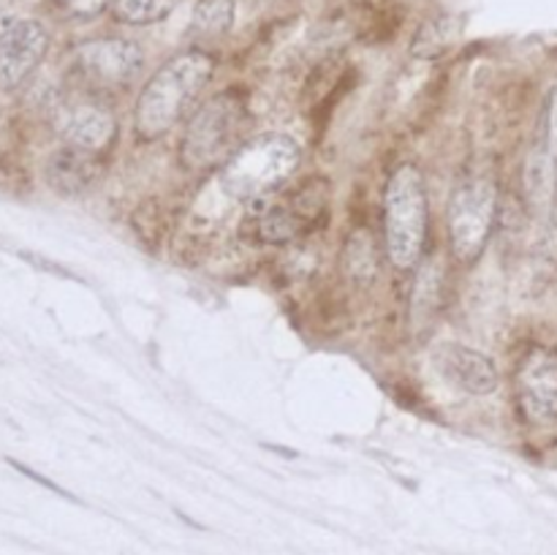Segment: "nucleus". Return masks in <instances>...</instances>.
<instances>
[{
	"label": "nucleus",
	"mask_w": 557,
	"mask_h": 555,
	"mask_svg": "<svg viewBox=\"0 0 557 555\" xmlns=\"http://www.w3.org/2000/svg\"><path fill=\"white\" fill-rule=\"evenodd\" d=\"M54 131L63 136L65 145L103 156L117 139V120L98 101L60 103L54 112Z\"/></svg>",
	"instance_id": "9b49d317"
},
{
	"label": "nucleus",
	"mask_w": 557,
	"mask_h": 555,
	"mask_svg": "<svg viewBox=\"0 0 557 555\" xmlns=\"http://www.w3.org/2000/svg\"><path fill=\"white\" fill-rule=\"evenodd\" d=\"M430 359L441 379L466 395L484 397L498 390V368L479 348L466 346L460 341H441L430 351Z\"/></svg>",
	"instance_id": "1a4fd4ad"
},
{
	"label": "nucleus",
	"mask_w": 557,
	"mask_h": 555,
	"mask_svg": "<svg viewBox=\"0 0 557 555\" xmlns=\"http://www.w3.org/2000/svg\"><path fill=\"white\" fill-rule=\"evenodd\" d=\"M58 11L69 20H96L107 9H112V0H54Z\"/></svg>",
	"instance_id": "f3484780"
},
{
	"label": "nucleus",
	"mask_w": 557,
	"mask_h": 555,
	"mask_svg": "<svg viewBox=\"0 0 557 555\" xmlns=\"http://www.w3.org/2000/svg\"><path fill=\"white\" fill-rule=\"evenodd\" d=\"M9 462H11V466H14V468H16V471H20V473H25V477H27V479H33V482H38V484H41V488L52 490V493L63 495V498H74V495H71V493H65V490H63V488H60V484H54V482H52V479L41 477V473H36V471H33V468L22 466V462H16V460H9Z\"/></svg>",
	"instance_id": "a211bd4d"
},
{
	"label": "nucleus",
	"mask_w": 557,
	"mask_h": 555,
	"mask_svg": "<svg viewBox=\"0 0 557 555\" xmlns=\"http://www.w3.org/2000/svg\"><path fill=\"white\" fill-rule=\"evenodd\" d=\"M384 243L397 270H413L428 243V188L413 163L392 172L384 188Z\"/></svg>",
	"instance_id": "7ed1b4c3"
},
{
	"label": "nucleus",
	"mask_w": 557,
	"mask_h": 555,
	"mask_svg": "<svg viewBox=\"0 0 557 555\" xmlns=\"http://www.w3.org/2000/svg\"><path fill=\"white\" fill-rule=\"evenodd\" d=\"M74 69L90 90L117 92L139 79L145 49L131 38H92L76 47Z\"/></svg>",
	"instance_id": "0eeeda50"
},
{
	"label": "nucleus",
	"mask_w": 557,
	"mask_h": 555,
	"mask_svg": "<svg viewBox=\"0 0 557 555\" xmlns=\"http://www.w3.org/2000/svg\"><path fill=\"white\" fill-rule=\"evenodd\" d=\"M302 150L288 134H259L245 139L221 169V185L234 199H261L297 169Z\"/></svg>",
	"instance_id": "20e7f679"
},
{
	"label": "nucleus",
	"mask_w": 557,
	"mask_h": 555,
	"mask_svg": "<svg viewBox=\"0 0 557 555\" xmlns=\"http://www.w3.org/2000/svg\"><path fill=\"white\" fill-rule=\"evenodd\" d=\"M346 261L351 267L354 278H373L375 275V250L370 232H357L348 239Z\"/></svg>",
	"instance_id": "dca6fc26"
},
{
	"label": "nucleus",
	"mask_w": 557,
	"mask_h": 555,
	"mask_svg": "<svg viewBox=\"0 0 557 555\" xmlns=\"http://www.w3.org/2000/svg\"><path fill=\"white\" fill-rule=\"evenodd\" d=\"M326 212H330V180L308 177L264 207L256 232L264 243L286 245L324 226Z\"/></svg>",
	"instance_id": "423d86ee"
},
{
	"label": "nucleus",
	"mask_w": 557,
	"mask_h": 555,
	"mask_svg": "<svg viewBox=\"0 0 557 555\" xmlns=\"http://www.w3.org/2000/svg\"><path fill=\"white\" fill-rule=\"evenodd\" d=\"M103 156L65 145L49 156L44 174L60 196H82L103 177Z\"/></svg>",
	"instance_id": "f8f14e48"
},
{
	"label": "nucleus",
	"mask_w": 557,
	"mask_h": 555,
	"mask_svg": "<svg viewBox=\"0 0 557 555\" xmlns=\"http://www.w3.org/2000/svg\"><path fill=\"white\" fill-rule=\"evenodd\" d=\"M49 49V33L36 20H5L0 25V90L22 85Z\"/></svg>",
	"instance_id": "9d476101"
},
{
	"label": "nucleus",
	"mask_w": 557,
	"mask_h": 555,
	"mask_svg": "<svg viewBox=\"0 0 557 555\" xmlns=\"http://www.w3.org/2000/svg\"><path fill=\"white\" fill-rule=\"evenodd\" d=\"M457 22L455 16H435L430 20L422 30L417 33V41H413L411 52L417 58H438L446 47L457 38Z\"/></svg>",
	"instance_id": "2eb2a0df"
},
{
	"label": "nucleus",
	"mask_w": 557,
	"mask_h": 555,
	"mask_svg": "<svg viewBox=\"0 0 557 555\" xmlns=\"http://www.w3.org/2000/svg\"><path fill=\"white\" fill-rule=\"evenodd\" d=\"M517 403L525 422L557 424V348L531 346L517 365Z\"/></svg>",
	"instance_id": "6e6552de"
},
{
	"label": "nucleus",
	"mask_w": 557,
	"mask_h": 555,
	"mask_svg": "<svg viewBox=\"0 0 557 555\" xmlns=\"http://www.w3.org/2000/svg\"><path fill=\"white\" fill-rule=\"evenodd\" d=\"M498 215V183L490 174H468L449 201L451 254L462 264H473L484 254Z\"/></svg>",
	"instance_id": "39448f33"
},
{
	"label": "nucleus",
	"mask_w": 557,
	"mask_h": 555,
	"mask_svg": "<svg viewBox=\"0 0 557 555\" xmlns=\"http://www.w3.org/2000/svg\"><path fill=\"white\" fill-rule=\"evenodd\" d=\"M250 125L248 98L243 90L218 92L190 114L185 134L180 139V163L188 172H207L223 166L243 145V136Z\"/></svg>",
	"instance_id": "f03ea898"
},
{
	"label": "nucleus",
	"mask_w": 557,
	"mask_h": 555,
	"mask_svg": "<svg viewBox=\"0 0 557 555\" xmlns=\"http://www.w3.org/2000/svg\"><path fill=\"white\" fill-rule=\"evenodd\" d=\"M212 71H215V58L205 49H185L166 60L136 98V134L145 141L169 134L194 107Z\"/></svg>",
	"instance_id": "f257e3e1"
},
{
	"label": "nucleus",
	"mask_w": 557,
	"mask_h": 555,
	"mask_svg": "<svg viewBox=\"0 0 557 555\" xmlns=\"http://www.w3.org/2000/svg\"><path fill=\"white\" fill-rule=\"evenodd\" d=\"M234 25V0H199L190 14V30L205 38H221Z\"/></svg>",
	"instance_id": "ddd939ff"
},
{
	"label": "nucleus",
	"mask_w": 557,
	"mask_h": 555,
	"mask_svg": "<svg viewBox=\"0 0 557 555\" xmlns=\"http://www.w3.org/2000/svg\"><path fill=\"white\" fill-rule=\"evenodd\" d=\"M174 5L177 0H112V16L123 25L145 27L166 20Z\"/></svg>",
	"instance_id": "4468645a"
}]
</instances>
